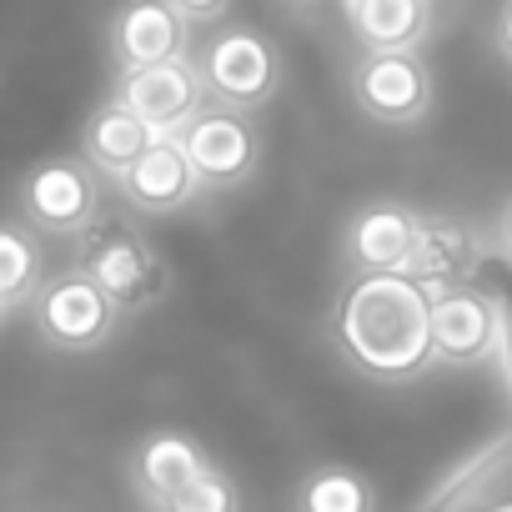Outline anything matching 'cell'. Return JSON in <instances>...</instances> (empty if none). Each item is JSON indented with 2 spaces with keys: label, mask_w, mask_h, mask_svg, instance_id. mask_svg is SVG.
I'll return each instance as SVG.
<instances>
[{
  "label": "cell",
  "mask_w": 512,
  "mask_h": 512,
  "mask_svg": "<svg viewBox=\"0 0 512 512\" xmlns=\"http://www.w3.org/2000/svg\"><path fill=\"white\" fill-rule=\"evenodd\" d=\"M327 337L337 357L372 382H417L437 367L432 352V297L407 272H362L342 287Z\"/></svg>",
  "instance_id": "1"
},
{
  "label": "cell",
  "mask_w": 512,
  "mask_h": 512,
  "mask_svg": "<svg viewBox=\"0 0 512 512\" xmlns=\"http://www.w3.org/2000/svg\"><path fill=\"white\" fill-rule=\"evenodd\" d=\"M196 71L206 81V101L236 106V111H262L282 91V51L256 26L216 21V31L196 51Z\"/></svg>",
  "instance_id": "2"
},
{
  "label": "cell",
  "mask_w": 512,
  "mask_h": 512,
  "mask_svg": "<svg viewBox=\"0 0 512 512\" xmlns=\"http://www.w3.org/2000/svg\"><path fill=\"white\" fill-rule=\"evenodd\" d=\"M176 136H181V146H186V156H191V166H196V176L211 196L241 191L256 171H262V156H267L262 126L251 121V111L216 106V101H206Z\"/></svg>",
  "instance_id": "3"
},
{
  "label": "cell",
  "mask_w": 512,
  "mask_h": 512,
  "mask_svg": "<svg viewBox=\"0 0 512 512\" xmlns=\"http://www.w3.org/2000/svg\"><path fill=\"white\" fill-rule=\"evenodd\" d=\"M21 216L41 236H91L101 221V176L86 156H46L16 186Z\"/></svg>",
  "instance_id": "4"
},
{
  "label": "cell",
  "mask_w": 512,
  "mask_h": 512,
  "mask_svg": "<svg viewBox=\"0 0 512 512\" xmlns=\"http://www.w3.org/2000/svg\"><path fill=\"white\" fill-rule=\"evenodd\" d=\"M36 302V337L51 347V352H66V357H86V352H101L116 327H121V312L116 302L81 272H61L51 282H41V292L31 297Z\"/></svg>",
  "instance_id": "5"
},
{
  "label": "cell",
  "mask_w": 512,
  "mask_h": 512,
  "mask_svg": "<svg viewBox=\"0 0 512 512\" xmlns=\"http://www.w3.org/2000/svg\"><path fill=\"white\" fill-rule=\"evenodd\" d=\"M352 101L377 126H417L432 111V71L422 51H362L352 61Z\"/></svg>",
  "instance_id": "6"
},
{
  "label": "cell",
  "mask_w": 512,
  "mask_h": 512,
  "mask_svg": "<svg viewBox=\"0 0 512 512\" xmlns=\"http://www.w3.org/2000/svg\"><path fill=\"white\" fill-rule=\"evenodd\" d=\"M81 272L116 302L121 317H136L146 307H156L171 287L166 277V262L156 256V246L126 226L106 231V236H91L86 251H81Z\"/></svg>",
  "instance_id": "7"
},
{
  "label": "cell",
  "mask_w": 512,
  "mask_h": 512,
  "mask_svg": "<svg viewBox=\"0 0 512 512\" xmlns=\"http://www.w3.org/2000/svg\"><path fill=\"white\" fill-rule=\"evenodd\" d=\"M432 297V352L447 367H477L487 357H497V327H502V307L492 292L462 282V287H442L427 292Z\"/></svg>",
  "instance_id": "8"
},
{
  "label": "cell",
  "mask_w": 512,
  "mask_h": 512,
  "mask_svg": "<svg viewBox=\"0 0 512 512\" xmlns=\"http://www.w3.org/2000/svg\"><path fill=\"white\" fill-rule=\"evenodd\" d=\"M116 96L156 131L171 136L181 131L201 106H206V81L196 71V56H176V61H156V66H136L116 76Z\"/></svg>",
  "instance_id": "9"
},
{
  "label": "cell",
  "mask_w": 512,
  "mask_h": 512,
  "mask_svg": "<svg viewBox=\"0 0 512 512\" xmlns=\"http://www.w3.org/2000/svg\"><path fill=\"white\" fill-rule=\"evenodd\" d=\"M106 51L116 71L176 61L191 56V26L171 0H121L106 26Z\"/></svg>",
  "instance_id": "10"
},
{
  "label": "cell",
  "mask_w": 512,
  "mask_h": 512,
  "mask_svg": "<svg viewBox=\"0 0 512 512\" xmlns=\"http://www.w3.org/2000/svg\"><path fill=\"white\" fill-rule=\"evenodd\" d=\"M417 226L422 211H412L407 201H367L352 211V221L342 226V262L352 277L362 272H407L412 246H417Z\"/></svg>",
  "instance_id": "11"
},
{
  "label": "cell",
  "mask_w": 512,
  "mask_h": 512,
  "mask_svg": "<svg viewBox=\"0 0 512 512\" xmlns=\"http://www.w3.org/2000/svg\"><path fill=\"white\" fill-rule=\"evenodd\" d=\"M116 186H121V201L141 216H176V211H186L206 196V186H201V176H196V166H191L176 131L156 136Z\"/></svg>",
  "instance_id": "12"
},
{
  "label": "cell",
  "mask_w": 512,
  "mask_h": 512,
  "mask_svg": "<svg viewBox=\"0 0 512 512\" xmlns=\"http://www.w3.org/2000/svg\"><path fill=\"white\" fill-rule=\"evenodd\" d=\"M417 512H512V427L467 452Z\"/></svg>",
  "instance_id": "13"
},
{
  "label": "cell",
  "mask_w": 512,
  "mask_h": 512,
  "mask_svg": "<svg viewBox=\"0 0 512 512\" xmlns=\"http://www.w3.org/2000/svg\"><path fill=\"white\" fill-rule=\"evenodd\" d=\"M482 267V236L457 221V216H422L417 226V246H412V262H407V277L427 292H442V287H462L472 282Z\"/></svg>",
  "instance_id": "14"
},
{
  "label": "cell",
  "mask_w": 512,
  "mask_h": 512,
  "mask_svg": "<svg viewBox=\"0 0 512 512\" xmlns=\"http://www.w3.org/2000/svg\"><path fill=\"white\" fill-rule=\"evenodd\" d=\"M151 141H156V131H151L121 96H106V101L86 116V126H81V156H86V166H91L96 176H106V181H121Z\"/></svg>",
  "instance_id": "15"
},
{
  "label": "cell",
  "mask_w": 512,
  "mask_h": 512,
  "mask_svg": "<svg viewBox=\"0 0 512 512\" xmlns=\"http://www.w3.org/2000/svg\"><path fill=\"white\" fill-rule=\"evenodd\" d=\"M362 51H417L432 31V0H347Z\"/></svg>",
  "instance_id": "16"
},
{
  "label": "cell",
  "mask_w": 512,
  "mask_h": 512,
  "mask_svg": "<svg viewBox=\"0 0 512 512\" xmlns=\"http://www.w3.org/2000/svg\"><path fill=\"white\" fill-rule=\"evenodd\" d=\"M211 467V457L186 437V432H151L136 452H131V482L146 502L171 497L176 487H186L191 477H201Z\"/></svg>",
  "instance_id": "17"
},
{
  "label": "cell",
  "mask_w": 512,
  "mask_h": 512,
  "mask_svg": "<svg viewBox=\"0 0 512 512\" xmlns=\"http://www.w3.org/2000/svg\"><path fill=\"white\" fill-rule=\"evenodd\" d=\"M297 512H377V487L357 467H317L297 487Z\"/></svg>",
  "instance_id": "18"
},
{
  "label": "cell",
  "mask_w": 512,
  "mask_h": 512,
  "mask_svg": "<svg viewBox=\"0 0 512 512\" xmlns=\"http://www.w3.org/2000/svg\"><path fill=\"white\" fill-rule=\"evenodd\" d=\"M41 272H46L41 241L16 221H0V297H6L11 312L41 292Z\"/></svg>",
  "instance_id": "19"
},
{
  "label": "cell",
  "mask_w": 512,
  "mask_h": 512,
  "mask_svg": "<svg viewBox=\"0 0 512 512\" xmlns=\"http://www.w3.org/2000/svg\"><path fill=\"white\" fill-rule=\"evenodd\" d=\"M151 512H241V492L221 467H206L201 477H191L171 497L151 502Z\"/></svg>",
  "instance_id": "20"
},
{
  "label": "cell",
  "mask_w": 512,
  "mask_h": 512,
  "mask_svg": "<svg viewBox=\"0 0 512 512\" xmlns=\"http://www.w3.org/2000/svg\"><path fill=\"white\" fill-rule=\"evenodd\" d=\"M171 6L186 16V26L196 31V26H216L226 11H231V0H171Z\"/></svg>",
  "instance_id": "21"
},
{
  "label": "cell",
  "mask_w": 512,
  "mask_h": 512,
  "mask_svg": "<svg viewBox=\"0 0 512 512\" xmlns=\"http://www.w3.org/2000/svg\"><path fill=\"white\" fill-rule=\"evenodd\" d=\"M502 307V327H497V367H502V382L512 392V297H497Z\"/></svg>",
  "instance_id": "22"
},
{
  "label": "cell",
  "mask_w": 512,
  "mask_h": 512,
  "mask_svg": "<svg viewBox=\"0 0 512 512\" xmlns=\"http://www.w3.org/2000/svg\"><path fill=\"white\" fill-rule=\"evenodd\" d=\"M492 46H497V56L512 66V0H502V6H497V21H492Z\"/></svg>",
  "instance_id": "23"
},
{
  "label": "cell",
  "mask_w": 512,
  "mask_h": 512,
  "mask_svg": "<svg viewBox=\"0 0 512 512\" xmlns=\"http://www.w3.org/2000/svg\"><path fill=\"white\" fill-rule=\"evenodd\" d=\"M492 236H497V246L512 256V191L502 196V206H497V216H492Z\"/></svg>",
  "instance_id": "24"
},
{
  "label": "cell",
  "mask_w": 512,
  "mask_h": 512,
  "mask_svg": "<svg viewBox=\"0 0 512 512\" xmlns=\"http://www.w3.org/2000/svg\"><path fill=\"white\" fill-rule=\"evenodd\" d=\"M6 317H11V307H6V297H0V327H6Z\"/></svg>",
  "instance_id": "25"
}]
</instances>
